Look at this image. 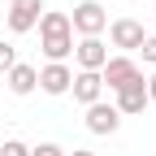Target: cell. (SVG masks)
<instances>
[{
	"label": "cell",
	"instance_id": "obj_1",
	"mask_svg": "<svg viewBox=\"0 0 156 156\" xmlns=\"http://www.w3.org/2000/svg\"><path fill=\"white\" fill-rule=\"evenodd\" d=\"M39 48H44L48 61H61V65H65V56H74L69 13H61V9H44V17H39Z\"/></svg>",
	"mask_w": 156,
	"mask_h": 156
},
{
	"label": "cell",
	"instance_id": "obj_2",
	"mask_svg": "<svg viewBox=\"0 0 156 156\" xmlns=\"http://www.w3.org/2000/svg\"><path fill=\"white\" fill-rule=\"evenodd\" d=\"M104 26H108V13H104L100 0H78V5H74V13H69V30H78L83 39H100Z\"/></svg>",
	"mask_w": 156,
	"mask_h": 156
},
{
	"label": "cell",
	"instance_id": "obj_3",
	"mask_svg": "<svg viewBox=\"0 0 156 156\" xmlns=\"http://www.w3.org/2000/svg\"><path fill=\"white\" fill-rule=\"evenodd\" d=\"M139 65L130 61V56H108L104 61V69H100V83L108 87V91H122V87H130V83H139Z\"/></svg>",
	"mask_w": 156,
	"mask_h": 156
},
{
	"label": "cell",
	"instance_id": "obj_4",
	"mask_svg": "<svg viewBox=\"0 0 156 156\" xmlns=\"http://www.w3.org/2000/svg\"><path fill=\"white\" fill-rule=\"evenodd\" d=\"M108 39H113V48H122V56H130V52L143 48L147 30H143V22H134V17H117L108 26Z\"/></svg>",
	"mask_w": 156,
	"mask_h": 156
},
{
	"label": "cell",
	"instance_id": "obj_5",
	"mask_svg": "<svg viewBox=\"0 0 156 156\" xmlns=\"http://www.w3.org/2000/svg\"><path fill=\"white\" fill-rule=\"evenodd\" d=\"M39 17H44V0H9V30L13 35L35 30Z\"/></svg>",
	"mask_w": 156,
	"mask_h": 156
},
{
	"label": "cell",
	"instance_id": "obj_6",
	"mask_svg": "<svg viewBox=\"0 0 156 156\" xmlns=\"http://www.w3.org/2000/svg\"><path fill=\"white\" fill-rule=\"evenodd\" d=\"M69 83H74V69L61 65V61H48L44 69H39V91L44 95H65Z\"/></svg>",
	"mask_w": 156,
	"mask_h": 156
},
{
	"label": "cell",
	"instance_id": "obj_7",
	"mask_svg": "<svg viewBox=\"0 0 156 156\" xmlns=\"http://www.w3.org/2000/svg\"><path fill=\"white\" fill-rule=\"evenodd\" d=\"M117 126H122V113L113 104H104V100L87 104V130L91 134H117Z\"/></svg>",
	"mask_w": 156,
	"mask_h": 156
},
{
	"label": "cell",
	"instance_id": "obj_8",
	"mask_svg": "<svg viewBox=\"0 0 156 156\" xmlns=\"http://www.w3.org/2000/svg\"><path fill=\"white\" fill-rule=\"evenodd\" d=\"M117 100H113V108L122 113V117H139L143 108H147V87H143V78L139 83H130V87H122V91H113Z\"/></svg>",
	"mask_w": 156,
	"mask_h": 156
},
{
	"label": "cell",
	"instance_id": "obj_9",
	"mask_svg": "<svg viewBox=\"0 0 156 156\" xmlns=\"http://www.w3.org/2000/svg\"><path fill=\"white\" fill-rule=\"evenodd\" d=\"M69 91H74V100L83 108L95 104V100H104V83H100V74H91V69H78L74 83H69Z\"/></svg>",
	"mask_w": 156,
	"mask_h": 156
},
{
	"label": "cell",
	"instance_id": "obj_10",
	"mask_svg": "<svg viewBox=\"0 0 156 156\" xmlns=\"http://www.w3.org/2000/svg\"><path fill=\"white\" fill-rule=\"evenodd\" d=\"M74 56H78V69L100 74V69H104V61H108V48L100 44V39H78V44H74Z\"/></svg>",
	"mask_w": 156,
	"mask_h": 156
},
{
	"label": "cell",
	"instance_id": "obj_11",
	"mask_svg": "<svg viewBox=\"0 0 156 156\" xmlns=\"http://www.w3.org/2000/svg\"><path fill=\"white\" fill-rule=\"evenodd\" d=\"M5 83H9V91H13V95H30V91L39 87V69H35V65H22V61H17V65L5 74Z\"/></svg>",
	"mask_w": 156,
	"mask_h": 156
},
{
	"label": "cell",
	"instance_id": "obj_12",
	"mask_svg": "<svg viewBox=\"0 0 156 156\" xmlns=\"http://www.w3.org/2000/svg\"><path fill=\"white\" fill-rule=\"evenodd\" d=\"M13 65H17V48H13V44H5V39H0V74H9Z\"/></svg>",
	"mask_w": 156,
	"mask_h": 156
},
{
	"label": "cell",
	"instance_id": "obj_13",
	"mask_svg": "<svg viewBox=\"0 0 156 156\" xmlns=\"http://www.w3.org/2000/svg\"><path fill=\"white\" fill-rule=\"evenodd\" d=\"M0 156H30V147L22 139H5V143H0Z\"/></svg>",
	"mask_w": 156,
	"mask_h": 156
},
{
	"label": "cell",
	"instance_id": "obj_14",
	"mask_svg": "<svg viewBox=\"0 0 156 156\" xmlns=\"http://www.w3.org/2000/svg\"><path fill=\"white\" fill-rule=\"evenodd\" d=\"M30 156H65V147L61 143H39V147H30Z\"/></svg>",
	"mask_w": 156,
	"mask_h": 156
},
{
	"label": "cell",
	"instance_id": "obj_15",
	"mask_svg": "<svg viewBox=\"0 0 156 156\" xmlns=\"http://www.w3.org/2000/svg\"><path fill=\"white\" fill-rule=\"evenodd\" d=\"M139 52H143V61H147V65H156V35L143 39V48H139Z\"/></svg>",
	"mask_w": 156,
	"mask_h": 156
},
{
	"label": "cell",
	"instance_id": "obj_16",
	"mask_svg": "<svg viewBox=\"0 0 156 156\" xmlns=\"http://www.w3.org/2000/svg\"><path fill=\"white\" fill-rule=\"evenodd\" d=\"M143 87H147V104H156V74H152V78H143Z\"/></svg>",
	"mask_w": 156,
	"mask_h": 156
},
{
	"label": "cell",
	"instance_id": "obj_17",
	"mask_svg": "<svg viewBox=\"0 0 156 156\" xmlns=\"http://www.w3.org/2000/svg\"><path fill=\"white\" fill-rule=\"evenodd\" d=\"M65 156H95V152H87V147H74V152H65Z\"/></svg>",
	"mask_w": 156,
	"mask_h": 156
}]
</instances>
